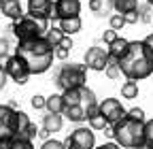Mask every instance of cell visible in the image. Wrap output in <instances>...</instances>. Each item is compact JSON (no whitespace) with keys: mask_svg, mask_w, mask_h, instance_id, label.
I'll use <instances>...</instances> for the list:
<instances>
[{"mask_svg":"<svg viewBox=\"0 0 153 149\" xmlns=\"http://www.w3.org/2000/svg\"><path fill=\"white\" fill-rule=\"evenodd\" d=\"M0 11H2V15H7L9 19H13V22L22 19V17L26 15L19 0H4V2H2V9H0Z\"/></svg>","mask_w":153,"mask_h":149,"instance_id":"13","label":"cell"},{"mask_svg":"<svg viewBox=\"0 0 153 149\" xmlns=\"http://www.w3.org/2000/svg\"><path fill=\"white\" fill-rule=\"evenodd\" d=\"M38 139H43V141H47V139H51V134L47 132L45 128H41V130H38Z\"/></svg>","mask_w":153,"mask_h":149,"instance_id":"42","label":"cell"},{"mask_svg":"<svg viewBox=\"0 0 153 149\" xmlns=\"http://www.w3.org/2000/svg\"><path fill=\"white\" fill-rule=\"evenodd\" d=\"M22 136H26V139H30V141H32V139H36V136H38V128H36V124H32V121H30V124H28V128L22 132Z\"/></svg>","mask_w":153,"mask_h":149,"instance_id":"33","label":"cell"},{"mask_svg":"<svg viewBox=\"0 0 153 149\" xmlns=\"http://www.w3.org/2000/svg\"><path fill=\"white\" fill-rule=\"evenodd\" d=\"M66 149H94L96 147V132L89 126H79L66 136Z\"/></svg>","mask_w":153,"mask_h":149,"instance_id":"7","label":"cell"},{"mask_svg":"<svg viewBox=\"0 0 153 149\" xmlns=\"http://www.w3.org/2000/svg\"><path fill=\"white\" fill-rule=\"evenodd\" d=\"M104 74L115 81V79H119L121 77V68H119V58H115V55L108 53V60H106V68H104Z\"/></svg>","mask_w":153,"mask_h":149,"instance_id":"19","label":"cell"},{"mask_svg":"<svg viewBox=\"0 0 153 149\" xmlns=\"http://www.w3.org/2000/svg\"><path fill=\"white\" fill-rule=\"evenodd\" d=\"M51 2H53V0H51Z\"/></svg>","mask_w":153,"mask_h":149,"instance_id":"49","label":"cell"},{"mask_svg":"<svg viewBox=\"0 0 153 149\" xmlns=\"http://www.w3.org/2000/svg\"><path fill=\"white\" fill-rule=\"evenodd\" d=\"M121 98H126V100H134V98H138V81L126 79V81L121 83Z\"/></svg>","mask_w":153,"mask_h":149,"instance_id":"21","label":"cell"},{"mask_svg":"<svg viewBox=\"0 0 153 149\" xmlns=\"http://www.w3.org/2000/svg\"><path fill=\"white\" fill-rule=\"evenodd\" d=\"M108 24H111V30H121L123 26H126V19H123V15H119V13H113L111 17H108Z\"/></svg>","mask_w":153,"mask_h":149,"instance_id":"28","label":"cell"},{"mask_svg":"<svg viewBox=\"0 0 153 149\" xmlns=\"http://www.w3.org/2000/svg\"><path fill=\"white\" fill-rule=\"evenodd\" d=\"M126 117H128V119H132V121H147V117H145V111H143L140 107H134V109H130L128 113H126Z\"/></svg>","mask_w":153,"mask_h":149,"instance_id":"29","label":"cell"},{"mask_svg":"<svg viewBox=\"0 0 153 149\" xmlns=\"http://www.w3.org/2000/svg\"><path fill=\"white\" fill-rule=\"evenodd\" d=\"M151 11H153V9H151L149 4H143V7L138 4V13H140V22H151V15H149Z\"/></svg>","mask_w":153,"mask_h":149,"instance_id":"35","label":"cell"},{"mask_svg":"<svg viewBox=\"0 0 153 149\" xmlns=\"http://www.w3.org/2000/svg\"><path fill=\"white\" fill-rule=\"evenodd\" d=\"M89 9L98 17H111L113 13V0H89Z\"/></svg>","mask_w":153,"mask_h":149,"instance_id":"16","label":"cell"},{"mask_svg":"<svg viewBox=\"0 0 153 149\" xmlns=\"http://www.w3.org/2000/svg\"><path fill=\"white\" fill-rule=\"evenodd\" d=\"M62 98H64V104H66V107H72V104H83L81 87H70V89H64V92H62Z\"/></svg>","mask_w":153,"mask_h":149,"instance_id":"20","label":"cell"},{"mask_svg":"<svg viewBox=\"0 0 153 149\" xmlns=\"http://www.w3.org/2000/svg\"><path fill=\"white\" fill-rule=\"evenodd\" d=\"M62 126H64V115H60V113H47L43 117V128L47 130L49 134L60 132Z\"/></svg>","mask_w":153,"mask_h":149,"instance_id":"14","label":"cell"},{"mask_svg":"<svg viewBox=\"0 0 153 149\" xmlns=\"http://www.w3.org/2000/svg\"><path fill=\"white\" fill-rule=\"evenodd\" d=\"M41 149H66V147H64V141H57V139H47V141H43Z\"/></svg>","mask_w":153,"mask_h":149,"instance_id":"31","label":"cell"},{"mask_svg":"<svg viewBox=\"0 0 153 149\" xmlns=\"http://www.w3.org/2000/svg\"><path fill=\"white\" fill-rule=\"evenodd\" d=\"M13 115H15V109H11L9 104H0V143H7L9 139L15 136Z\"/></svg>","mask_w":153,"mask_h":149,"instance_id":"11","label":"cell"},{"mask_svg":"<svg viewBox=\"0 0 153 149\" xmlns=\"http://www.w3.org/2000/svg\"><path fill=\"white\" fill-rule=\"evenodd\" d=\"M138 9V0H113V11L115 13H128V11H136Z\"/></svg>","mask_w":153,"mask_h":149,"instance_id":"24","label":"cell"},{"mask_svg":"<svg viewBox=\"0 0 153 149\" xmlns=\"http://www.w3.org/2000/svg\"><path fill=\"white\" fill-rule=\"evenodd\" d=\"M128 39H123V36H117V39H115L106 49H108V53L111 55H115V58H121V55L126 53V49H128Z\"/></svg>","mask_w":153,"mask_h":149,"instance_id":"22","label":"cell"},{"mask_svg":"<svg viewBox=\"0 0 153 149\" xmlns=\"http://www.w3.org/2000/svg\"><path fill=\"white\" fill-rule=\"evenodd\" d=\"M7 147L9 149H34L32 141L26 139V136H22V134H15L13 139H9L7 141Z\"/></svg>","mask_w":153,"mask_h":149,"instance_id":"26","label":"cell"},{"mask_svg":"<svg viewBox=\"0 0 153 149\" xmlns=\"http://www.w3.org/2000/svg\"><path fill=\"white\" fill-rule=\"evenodd\" d=\"M45 36V41L51 45V47H57L62 43V39H64V32L60 30V26H53V28H47V32L43 34Z\"/></svg>","mask_w":153,"mask_h":149,"instance_id":"25","label":"cell"},{"mask_svg":"<svg viewBox=\"0 0 153 149\" xmlns=\"http://www.w3.org/2000/svg\"><path fill=\"white\" fill-rule=\"evenodd\" d=\"M87 126L94 130V132H98V130H104L108 124H106V119L102 117V113L98 111V113H94V115H89V117H87Z\"/></svg>","mask_w":153,"mask_h":149,"instance_id":"27","label":"cell"},{"mask_svg":"<svg viewBox=\"0 0 153 149\" xmlns=\"http://www.w3.org/2000/svg\"><path fill=\"white\" fill-rule=\"evenodd\" d=\"M28 124H30V117H28V113H24L22 109H17V111H15V115H13V126H15V134H22L24 130L28 128Z\"/></svg>","mask_w":153,"mask_h":149,"instance_id":"23","label":"cell"},{"mask_svg":"<svg viewBox=\"0 0 153 149\" xmlns=\"http://www.w3.org/2000/svg\"><path fill=\"white\" fill-rule=\"evenodd\" d=\"M94 149H121L115 141H108V143H102V145H98V147H94Z\"/></svg>","mask_w":153,"mask_h":149,"instance_id":"40","label":"cell"},{"mask_svg":"<svg viewBox=\"0 0 153 149\" xmlns=\"http://www.w3.org/2000/svg\"><path fill=\"white\" fill-rule=\"evenodd\" d=\"M0 149H9V147H7V143H0Z\"/></svg>","mask_w":153,"mask_h":149,"instance_id":"45","label":"cell"},{"mask_svg":"<svg viewBox=\"0 0 153 149\" xmlns=\"http://www.w3.org/2000/svg\"><path fill=\"white\" fill-rule=\"evenodd\" d=\"M64 98L62 94H51L45 98V109H47V113H60L62 115V111H64Z\"/></svg>","mask_w":153,"mask_h":149,"instance_id":"18","label":"cell"},{"mask_svg":"<svg viewBox=\"0 0 153 149\" xmlns=\"http://www.w3.org/2000/svg\"><path fill=\"white\" fill-rule=\"evenodd\" d=\"M147 4H149V7H151V9H153V0H147Z\"/></svg>","mask_w":153,"mask_h":149,"instance_id":"46","label":"cell"},{"mask_svg":"<svg viewBox=\"0 0 153 149\" xmlns=\"http://www.w3.org/2000/svg\"><path fill=\"white\" fill-rule=\"evenodd\" d=\"M117 36H119L117 32H115V30H111V28H108V30H104V34H102V41H104V45L108 47V45H111V43H113L115 39H117Z\"/></svg>","mask_w":153,"mask_h":149,"instance_id":"37","label":"cell"},{"mask_svg":"<svg viewBox=\"0 0 153 149\" xmlns=\"http://www.w3.org/2000/svg\"><path fill=\"white\" fill-rule=\"evenodd\" d=\"M123 19H126V26L138 24V22H140V13H138V9H136V11H128V13H123Z\"/></svg>","mask_w":153,"mask_h":149,"instance_id":"30","label":"cell"},{"mask_svg":"<svg viewBox=\"0 0 153 149\" xmlns=\"http://www.w3.org/2000/svg\"><path fill=\"white\" fill-rule=\"evenodd\" d=\"M51 7H53L51 0H28V13H26V15L34 17V19H45V22H49Z\"/></svg>","mask_w":153,"mask_h":149,"instance_id":"12","label":"cell"},{"mask_svg":"<svg viewBox=\"0 0 153 149\" xmlns=\"http://www.w3.org/2000/svg\"><path fill=\"white\" fill-rule=\"evenodd\" d=\"M113 141L121 149H134L145 141V121H132L128 117L113 124Z\"/></svg>","mask_w":153,"mask_h":149,"instance_id":"3","label":"cell"},{"mask_svg":"<svg viewBox=\"0 0 153 149\" xmlns=\"http://www.w3.org/2000/svg\"><path fill=\"white\" fill-rule=\"evenodd\" d=\"M55 85L64 89L87 85V68L85 64H62L55 72Z\"/></svg>","mask_w":153,"mask_h":149,"instance_id":"4","label":"cell"},{"mask_svg":"<svg viewBox=\"0 0 153 149\" xmlns=\"http://www.w3.org/2000/svg\"><path fill=\"white\" fill-rule=\"evenodd\" d=\"M30 104H32V109H36V111L45 109V96H41V94H34V96H32V100H30Z\"/></svg>","mask_w":153,"mask_h":149,"instance_id":"34","label":"cell"},{"mask_svg":"<svg viewBox=\"0 0 153 149\" xmlns=\"http://www.w3.org/2000/svg\"><path fill=\"white\" fill-rule=\"evenodd\" d=\"M57 26H60V30L64 32V36H72V34H76V32H81L83 22H81V17H70V19L57 22Z\"/></svg>","mask_w":153,"mask_h":149,"instance_id":"17","label":"cell"},{"mask_svg":"<svg viewBox=\"0 0 153 149\" xmlns=\"http://www.w3.org/2000/svg\"><path fill=\"white\" fill-rule=\"evenodd\" d=\"M2 2H4V0H0V9H2Z\"/></svg>","mask_w":153,"mask_h":149,"instance_id":"47","label":"cell"},{"mask_svg":"<svg viewBox=\"0 0 153 149\" xmlns=\"http://www.w3.org/2000/svg\"><path fill=\"white\" fill-rule=\"evenodd\" d=\"M0 66H2V70L7 72V77L13 79L17 85H26L28 79L32 77V74H30V68H28V64H26V60L22 58V55H17V53L2 58V60H0Z\"/></svg>","mask_w":153,"mask_h":149,"instance_id":"6","label":"cell"},{"mask_svg":"<svg viewBox=\"0 0 153 149\" xmlns=\"http://www.w3.org/2000/svg\"><path fill=\"white\" fill-rule=\"evenodd\" d=\"M0 72H2V66H0Z\"/></svg>","mask_w":153,"mask_h":149,"instance_id":"48","label":"cell"},{"mask_svg":"<svg viewBox=\"0 0 153 149\" xmlns=\"http://www.w3.org/2000/svg\"><path fill=\"white\" fill-rule=\"evenodd\" d=\"M47 28H49V22H45V19H34V17H30V15H24L22 19L13 22L11 32L15 34L17 43H22V41H32V39L43 36V34L47 32Z\"/></svg>","mask_w":153,"mask_h":149,"instance_id":"5","label":"cell"},{"mask_svg":"<svg viewBox=\"0 0 153 149\" xmlns=\"http://www.w3.org/2000/svg\"><path fill=\"white\" fill-rule=\"evenodd\" d=\"M81 13V0H53L49 22H62L70 17H79Z\"/></svg>","mask_w":153,"mask_h":149,"instance_id":"8","label":"cell"},{"mask_svg":"<svg viewBox=\"0 0 153 149\" xmlns=\"http://www.w3.org/2000/svg\"><path fill=\"white\" fill-rule=\"evenodd\" d=\"M98 111L102 113V117L106 119V124L108 126H113V124H117L119 119H123L126 117V107L121 104V100L119 98H104V100H100L98 102Z\"/></svg>","mask_w":153,"mask_h":149,"instance_id":"9","label":"cell"},{"mask_svg":"<svg viewBox=\"0 0 153 149\" xmlns=\"http://www.w3.org/2000/svg\"><path fill=\"white\" fill-rule=\"evenodd\" d=\"M57 47H64V49H72V39H70V36H64V39H62V43L60 45H57Z\"/></svg>","mask_w":153,"mask_h":149,"instance_id":"41","label":"cell"},{"mask_svg":"<svg viewBox=\"0 0 153 149\" xmlns=\"http://www.w3.org/2000/svg\"><path fill=\"white\" fill-rule=\"evenodd\" d=\"M7 79H9V77H7V72L2 70V72H0V89H2V87H4V83H7Z\"/></svg>","mask_w":153,"mask_h":149,"instance_id":"43","label":"cell"},{"mask_svg":"<svg viewBox=\"0 0 153 149\" xmlns=\"http://www.w3.org/2000/svg\"><path fill=\"white\" fill-rule=\"evenodd\" d=\"M119 68L126 79L143 81L153 74V60L143 41H130L126 53L119 58Z\"/></svg>","mask_w":153,"mask_h":149,"instance_id":"1","label":"cell"},{"mask_svg":"<svg viewBox=\"0 0 153 149\" xmlns=\"http://www.w3.org/2000/svg\"><path fill=\"white\" fill-rule=\"evenodd\" d=\"M145 143H149L151 149H153V119L145 121Z\"/></svg>","mask_w":153,"mask_h":149,"instance_id":"32","label":"cell"},{"mask_svg":"<svg viewBox=\"0 0 153 149\" xmlns=\"http://www.w3.org/2000/svg\"><path fill=\"white\" fill-rule=\"evenodd\" d=\"M9 39H7V36H0V60H2V58H7V55H9Z\"/></svg>","mask_w":153,"mask_h":149,"instance_id":"36","label":"cell"},{"mask_svg":"<svg viewBox=\"0 0 153 149\" xmlns=\"http://www.w3.org/2000/svg\"><path fill=\"white\" fill-rule=\"evenodd\" d=\"M106 60H108V49L106 47H98L94 45L85 51V58H83V64L87 70H96V72H104L106 68Z\"/></svg>","mask_w":153,"mask_h":149,"instance_id":"10","label":"cell"},{"mask_svg":"<svg viewBox=\"0 0 153 149\" xmlns=\"http://www.w3.org/2000/svg\"><path fill=\"white\" fill-rule=\"evenodd\" d=\"M53 51H55V47H51L45 41V36H38V39H32V41H22L15 47V53L26 60V64L30 68V74L47 72L53 66V60H55Z\"/></svg>","mask_w":153,"mask_h":149,"instance_id":"2","label":"cell"},{"mask_svg":"<svg viewBox=\"0 0 153 149\" xmlns=\"http://www.w3.org/2000/svg\"><path fill=\"white\" fill-rule=\"evenodd\" d=\"M143 43H145V47H147V51H149V55H151V60H153V32L147 36Z\"/></svg>","mask_w":153,"mask_h":149,"instance_id":"39","label":"cell"},{"mask_svg":"<svg viewBox=\"0 0 153 149\" xmlns=\"http://www.w3.org/2000/svg\"><path fill=\"white\" fill-rule=\"evenodd\" d=\"M134 149H151V145H149V143H145V141H143V143H140V145H136V147H134Z\"/></svg>","mask_w":153,"mask_h":149,"instance_id":"44","label":"cell"},{"mask_svg":"<svg viewBox=\"0 0 153 149\" xmlns=\"http://www.w3.org/2000/svg\"><path fill=\"white\" fill-rule=\"evenodd\" d=\"M62 115H64L66 119L74 121V124H81V121H85V119H87V115H85V107H83V104H72V107H64Z\"/></svg>","mask_w":153,"mask_h":149,"instance_id":"15","label":"cell"},{"mask_svg":"<svg viewBox=\"0 0 153 149\" xmlns=\"http://www.w3.org/2000/svg\"><path fill=\"white\" fill-rule=\"evenodd\" d=\"M68 53H70V51H68V49H64V47H55V51H53V55H55L57 60H62V62L68 58Z\"/></svg>","mask_w":153,"mask_h":149,"instance_id":"38","label":"cell"}]
</instances>
